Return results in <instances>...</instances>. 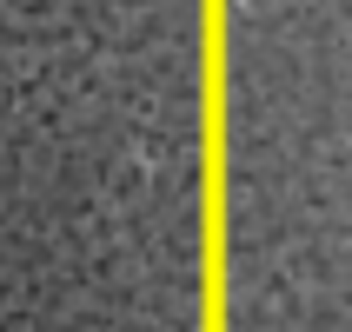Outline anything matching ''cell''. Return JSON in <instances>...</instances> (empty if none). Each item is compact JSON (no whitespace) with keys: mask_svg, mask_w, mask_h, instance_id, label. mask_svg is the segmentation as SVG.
<instances>
[{"mask_svg":"<svg viewBox=\"0 0 352 332\" xmlns=\"http://www.w3.org/2000/svg\"><path fill=\"white\" fill-rule=\"evenodd\" d=\"M219 332H352V0H213Z\"/></svg>","mask_w":352,"mask_h":332,"instance_id":"cell-1","label":"cell"}]
</instances>
